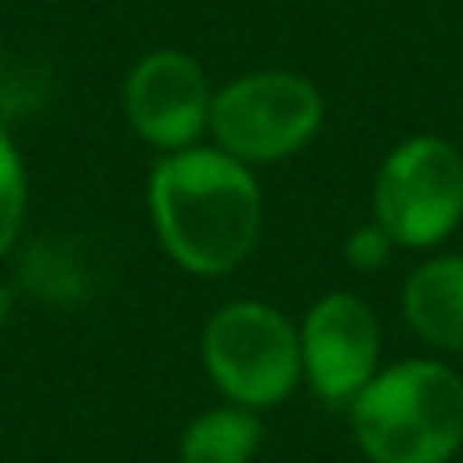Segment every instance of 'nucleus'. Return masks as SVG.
<instances>
[{
  "mask_svg": "<svg viewBox=\"0 0 463 463\" xmlns=\"http://www.w3.org/2000/svg\"><path fill=\"white\" fill-rule=\"evenodd\" d=\"M146 212L159 248L192 277H228L256 252L264 192L256 167L216 143L159 155L146 179Z\"/></svg>",
  "mask_w": 463,
  "mask_h": 463,
  "instance_id": "nucleus-1",
  "label": "nucleus"
},
{
  "mask_svg": "<svg viewBox=\"0 0 463 463\" xmlns=\"http://www.w3.org/2000/svg\"><path fill=\"white\" fill-rule=\"evenodd\" d=\"M370 463H451L463 448V374L439 358L383 366L345 407Z\"/></svg>",
  "mask_w": 463,
  "mask_h": 463,
  "instance_id": "nucleus-2",
  "label": "nucleus"
},
{
  "mask_svg": "<svg viewBox=\"0 0 463 463\" xmlns=\"http://www.w3.org/2000/svg\"><path fill=\"white\" fill-rule=\"evenodd\" d=\"M200 362L224 402L272 411L301 386V334L269 301H228L200 334Z\"/></svg>",
  "mask_w": 463,
  "mask_h": 463,
  "instance_id": "nucleus-3",
  "label": "nucleus"
},
{
  "mask_svg": "<svg viewBox=\"0 0 463 463\" xmlns=\"http://www.w3.org/2000/svg\"><path fill=\"white\" fill-rule=\"evenodd\" d=\"M321 127L326 94L297 70H248L212 94V143L248 167L293 159Z\"/></svg>",
  "mask_w": 463,
  "mask_h": 463,
  "instance_id": "nucleus-4",
  "label": "nucleus"
},
{
  "mask_svg": "<svg viewBox=\"0 0 463 463\" xmlns=\"http://www.w3.org/2000/svg\"><path fill=\"white\" fill-rule=\"evenodd\" d=\"M370 220L394 248L431 252L463 224V151L443 135H407L383 155Z\"/></svg>",
  "mask_w": 463,
  "mask_h": 463,
  "instance_id": "nucleus-5",
  "label": "nucleus"
},
{
  "mask_svg": "<svg viewBox=\"0 0 463 463\" xmlns=\"http://www.w3.org/2000/svg\"><path fill=\"white\" fill-rule=\"evenodd\" d=\"M301 386L326 407L345 411L362 386L383 370V326L374 309L350 288L317 297L301 326Z\"/></svg>",
  "mask_w": 463,
  "mask_h": 463,
  "instance_id": "nucleus-6",
  "label": "nucleus"
},
{
  "mask_svg": "<svg viewBox=\"0 0 463 463\" xmlns=\"http://www.w3.org/2000/svg\"><path fill=\"white\" fill-rule=\"evenodd\" d=\"M212 81L184 49H151L130 65L122 81L127 127L159 155L200 146L212 118Z\"/></svg>",
  "mask_w": 463,
  "mask_h": 463,
  "instance_id": "nucleus-7",
  "label": "nucleus"
},
{
  "mask_svg": "<svg viewBox=\"0 0 463 463\" xmlns=\"http://www.w3.org/2000/svg\"><path fill=\"white\" fill-rule=\"evenodd\" d=\"M402 317L431 350L463 354V252L431 256L407 272Z\"/></svg>",
  "mask_w": 463,
  "mask_h": 463,
  "instance_id": "nucleus-8",
  "label": "nucleus"
},
{
  "mask_svg": "<svg viewBox=\"0 0 463 463\" xmlns=\"http://www.w3.org/2000/svg\"><path fill=\"white\" fill-rule=\"evenodd\" d=\"M264 448L260 411L220 402L208 407L179 435V463H252Z\"/></svg>",
  "mask_w": 463,
  "mask_h": 463,
  "instance_id": "nucleus-9",
  "label": "nucleus"
},
{
  "mask_svg": "<svg viewBox=\"0 0 463 463\" xmlns=\"http://www.w3.org/2000/svg\"><path fill=\"white\" fill-rule=\"evenodd\" d=\"M24 220H29V167H24L21 146L0 118V260L21 240Z\"/></svg>",
  "mask_w": 463,
  "mask_h": 463,
  "instance_id": "nucleus-10",
  "label": "nucleus"
},
{
  "mask_svg": "<svg viewBox=\"0 0 463 463\" xmlns=\"http://www.w3.org/2000/svg\"><path fill=\"white\" fill-rule=\"evenodd\" d=\"M391 252H394L391 236H386V232L374 224V220H370V224H362V228H354L350 240H345V264H350V269H358V272L386 269Z\"/></svg>",
  "mask_w": 463,
  "mask_h": 463,
  "instance_id": "nucleus-11",
  "label": "nucleus"
},
{
  "mask_svg": "<svg viewBox=\"0 0 463 463\" xmlns=\"http://www.w3.org/2000/svg\"><path fill=\"white\" fill-rule=\"evenodd\" d=\"M8 313H13V288H8L5 280H0V329H5Z\"/></svg>",
  "mask_w": 463,
  "mask_h": 463,
  "instance_id": "nucleus-12",
  "label": "nucleus"
},
{
  "mask_svg": "<svg viewBox=\"0 0 463 463\" xmlns=\"http://www.w3.org/2000/svg\"><path fill=\"white\" fill-rule=\"evenodd\" d=\"M0 81H5V37H0Z\"/></svg>",
  "mask_w": 463,
  "mask_h": 463,
  "instance_id": "nucleus-13",
  "label": "nucleus"
}]
</instances>
